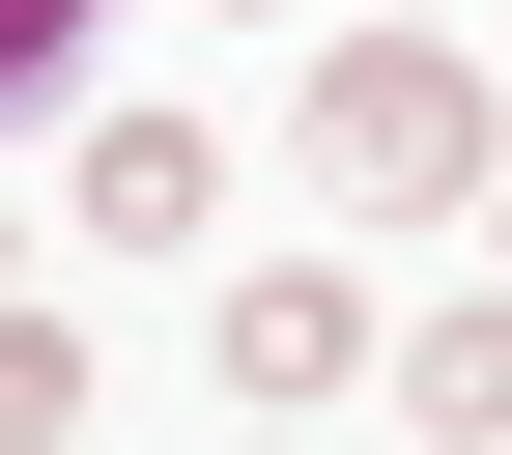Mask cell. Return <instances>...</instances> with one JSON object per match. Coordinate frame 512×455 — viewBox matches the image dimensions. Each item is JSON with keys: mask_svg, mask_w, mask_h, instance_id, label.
I'll list each match as a JSON object with an SVG mask.
<instances>
[{"mask_svg": "<svg viewBox=\"0 0 512 455\" xmlns=\"http://www.w3.org/2000/svg\"><path fill=\"white\" fill-rule=\"evenodd\" d=\"M313 171H342V200H484V86H456V57H427V29H370L342 57V86H313Z\"/></svg>", "mask_w": 512, "mask_h": 455, "instance_id": "obj_1", "label": "cell"}, {"mask_svg": "<svg viewBox=\"0 0 512 455\" xmlns=\"http://www.w3.org/2000/svg\"><path fill=\"white\" fill-rule=\"evenodd\" d=\"M342 370H370V285H313V256H256V285H228V399L285 427V399H342Z\"/></svg>", "mask_w": 512, "mask_h": 455, "instance_id": "obj_2", "label": "cell"}, {"mask_svg": "<svg viewBox=\"0 0 512 455\" xmlns=\"http://www.w3.org/2000/svg\"><path fill=\"white\" fill-rule=\"evenodd\" d=\"M86 228H228V143H200V114H114V143H86Z\"/></svg>", "mask_w": 512, "mask_h": 455, "instance_id": "obj_3", "label": "cell"}, {"mask_svg": "<svg viewBox=\"0 0 512 455\" xmlns=\"http://www.w3.org/2000/svg\"><path fill=\"white\" fill-rule=\"evenodd\" d=\"M399 427H456V455L512 427V313H427V342H399Z\"/></svg>", "mask_w": 512, "mask_h": 455, "instance_id": "obj_4", "label": "cell"}, {"mask_svg": "<svg viewBox=\"0 0 512 455\" xmlns=\"http://www.w3.org/2000/svg\"><path fill=\"white\" fill-rule=\"evenodd\" d=\"M0 455H86V370H57V313H0Z\"/></svg>", "mask_w": 512, "mask_h": 455, "instance_id": "obj_5", "label": "cell"}, {"mask_svg": "<svg viewBox=\"0 0 512 455\" xmlns=\"http://www.w3.org/2000/svg\"><path fill=\"white\" fill-rule=\"evenodd\" d=\"M57 29H86V0H0V114H29V86H57Z\"/></svg>", "mask_w": 512, "mask_h": 455, "instance_id": "obj_6", "label": "cell"}, {"mask_svg": "<svg viewBox=\"0 0 512 455\" xmlns=\"http://www.w3.org/2000/svg\"><path fill=\"white\" fill-rule=\"evenodd\" d=\"M484 200H512V171H484Z\"/></svg>", "mask_w": 512, "mask_h": 455, "instance_id": "obj_7", "label": "cell"}, {"mask_svg": "<svg viewBox=\"0 0 512 455\" xmlns=\"http://www.w3.org/2000/svg\"><path fill=\"white\" fill-rule=\"evenodd\" d=\"M484 455H512V427H484Z\"/></svg>", "mask_w": 512, "mask_h": 455, "instance_id": "obj_8", "label": "cell"}]
</instances>
